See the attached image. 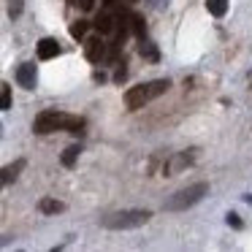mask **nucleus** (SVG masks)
Instances as JSON below:
<instances>
[{
	"mask_svg": "<svg viewBox=\"0 0 252 252\" xmlns=\"http://www.w3.org/2000/svg\"><path fill=\"white\" fill-rule=\"evenodd\" d=\"M84 125L87 122L82 117H73V114H63L57 109L49 111H41L33 122V130L38 136H46V133H57V130H68V133H84Z\"/></svg>",
	"mask_w": 252,
	"mask_h": 252,
	"instance_id": "f257e3e1",
	"label": "nucleus"
},
{
	"mask_svg": "<svg viewBox=\"0 0 252 252\" xmlns=\"http://www.w3.org/2000/svg\"><path fill=\"white\" fill-rule=\"evenodd\" d=\"M168 87H171L168 79H158V82L130 87V90L125 93V106H127L130 111H138V109H144L149 100H155V98H160V95H165V90H168Z\"/></svg>",
	"mask_w": 252,
	"mask_h": 252,
	"instance_id": "f03ea898",
	"label": "nucleus"
},
{
	"mask_svg": "<svg viewBox=\"0 0 252 252\" xmlns=\"http://www.w3.org/2000/svg\"><path fill=\"white\" fill-rule=\"evenodd\" d=\"M152 212L149 209H130V212H114L109 217H103V228L109 230H130V228H141V225L149 222Z\"/></svg>",
	"mask_w": 252,
	"mask_h": 252,
	"instance_id": "7ed1b4c3",
	"label": "nucleus"
},
{
	"mask_svg": "<svg viewBox=\"0 0 252 252\" xmlns=\"http://www.w3.org/2000/svg\"><path fill=\"white\" fill-rule=\"evenodd\" d=\"M206 195H209V185L206 182H198V185H190V187H185V190L174 192V195L163 203V209H168V212H185V209L195 206L198 201H203Z\"/></svg>",
	"mask_w": 252,
	"mask_h": 252,
	"instance_id": "20e7f679",
	"label": "nucleus"
},
{
	"mask_svg": "<svg viewBox=\"0 0 252 252\" xmlns=\"http://www.w3.org/2000/svg\"><path fill=\"white\" fill-rule=\"evenodd\" d=\"M17 82H19V87H25V90H35L38 76H35V65H33V63H22V65L17 68Z\"/></svg>",
	"mask_w": 252,
	"mask_h": 252,
	"instance_id": "39448f33",
	"label": "nucleus"
},
{
	"mask_svg": "<svg viewBox=\"0 0 252 252\" xmlns=\"http://www.w3.org/2000/svg\"><path fill=\"white\" fill-rule=\"evenodd\" d=\"M192 160H195V149H187V152H182V155H176L174 160H171L168 165H165V176H174L176 171H182V168H187V165L192 163Z\"/></svg>",
	"mask_w": 252,
	"mask_h": 252,
	"instance_id": "423d86ee",
	"label": "nucleus"
},
{
	"mask_svg": "<svg viewBox=\"0 0 252 252\" xmlns=\"http://www.w3.org/2000/svg\"><path fill=\"white\" fill-rule=\"evenodd\" d=\"M84 55H87V60L98 63L100 57L106 55V44H103V38H100V35H93V38L84 41Z\"/></svg>",
	"mask_w": 252,
	"mask_h": 252,
	"instance_id": "0eeeda50",
	"label": "nucleus"
},
{
	"mask_svg": "<svg viewBox=\"0 0 252 252\" xmlns=\"http://www.w3.org/2000/svg\"><path fill=\"white\" fill-rule=\"evenodd\" d=\"M60 44H57L55 38H41L38 41V57L41 60H52V57H57L60 55Z\"/></svg>",
	"mask_w": 252,
	"mask_h": 252,
	"instance_id": "6e6552de",
	"label": "nucleus"
},
{
	"mask_svg": "<svg viewBox=\"0 0 252 252\" xmlns=\"http://www.w3.org/2000/svg\"><path fill=\"white\" fill-rule=\"evenodd\" d=\"M25 165H28V160H25V158H19L14 165H6V168H3V176H0V179H3V185H11V182L19 176V171H22Z\"/></svg>",
	"mask_w": 252,
	"mask_h": 252,
	"instance_id": "1a4fd4ad",
	"label": "nucleus"
},
{
	"mask_svg": "<svg viewBox=\"0 0 252 252\" xmlns=\"http://www.w3.org/2000/svg\"><path fill=\"white\" fill-rule=\"evenodd\" d=\"M138 55H141L144 60H149V63H158V60H160L158 46H155L152 41H144V38H141V46H138Z\"/></svg>",
	"mask_w": 252,
	"mask_h": 252,
	"instance_id": "9d476101",
	"label": "nucleus"
},
{
	"mask_svg": "<svg viewBox=\"0 0 252 252\" xmlns=\"http://www.w3.org/2000/svg\"><path fill=\"white\" fill-rule=\"evenodd\" d=\"M38 209H41L44 214H60V212H65V203L55 201V198H41Z\"/></svg>",
	"mask_w": 252,
	"mask_h": 252,
	"instance_id": "9b49d317",
	"label": "nucleus"
},
{
	"mask_svg": "<svg viewBox=\"0 0 252 252\" xmlns=\"http://www.w3.org/2000/svg\"><path fill=\"white\" fill-rule=\"evenodd\" d=\"M206 11L212 17H225L228 14V0H206Z\"/></svg>",
	"mask_w": 252,
	"mask_h": 252,
	"instance_id": "f8f14e48",
	"label": "nucleus"
},
{
	"mask_svg": "<svg viewBox=\"0 0 252 252\" xmlns=\"http://www.w3.org/2000/svg\"><path fill=\"white\" fill-rule=\"evenodd\" d=\"M79 152H82V147H79V144L68 147L65 152H63V165H65V168H73V165H76V160H79Z\"/></svg>",
	"mask_w": 252,
	"mask_h": 252,
	"instance_id": "ddd939ff",
	"label": "nucleus"
},
{
	"mask_svg": "<svg viewBox=\"0 0 252 252\" xmlns=\"http://www.w3.org/2000/svg\"><path fill=\"white\" fill-rule=\"evenodd\" d=\"M93 25H95V30H98V33H111V30H114V19H111L109 14H100Z\"/></svg>",
	"mask_w": 252,
	"mask_h": 252,
	"instance_id": "4468645a",
	"label": "nucleus"
},
{
	"mask_svg": "<svg viewBox=\"0 0 252 252\" xmlns=\"http://www.w3.org/2000/svg\"><path fill=\"white\" fill-rule=\"evenodd\" d=\"M87 28H90V22H84V19H79V22H73V25H71V35H73V38H84V33H87Z\"/></svg>",
	"mask_w": 252,
	"mask_h": 252,
	"instance_id": "2eb2a0df",
	"label": "nucleus"
},
{
	"mask_svg": "<svg viewBox=\"0 0 252 252\" xmlns=\"http://www.w3.org/2000/svg\"><path fill=\"white\" fill-rule=\"evenodd\" d=\"M130 28H133V33H136L138 38H144V33H147V25H144L141 17H130Z\"/></svg>",
	"mask_w": 252,
	"mask_h": 252,
	"instance_id": "dca6fc26",
	"label": "nucleus"
},
{
	"mask_svg": "<svg viewBox=\"0 0 252 252\" xmlns=\"http://www.w3.org/2000/svg\"><path fill=\"white\" fill-rule=\"evenodd\" d=\"M11 109V87L8 84H3V111Z\"/></svg>",
	"mask_w": 252,
	"mask_h": 252,
	"instance_id": "f3484780",
	"label": "nucleus"
},
{
	"mask_svg": "<svg viewBox=\"0 0 252 252\" xmlns=\"http://www.w3.org/2000/svg\"><path fill=\"white\" fill-rule=\"evenodd\" d=\"M225 222H228L230 228H241V220H239V214H236V212H228V214H225Z\"/></svg>",
	"mask_w": 252,
	"mask_h": 252,
	"instance_id": "a211bd4d",
	"label": "nucleus"
},
{
	"mask_svg": "<svg viewBox=\"0 0 252 252\" xmlns=\"http://www.w3.org/2000/svg\"><path fill=\"white\" fill-rule=\"evenodd\" d=\"M125 79H127V68H125V63H122V65L114 71V82H117V84H122Z\"/></svg>",
	"mask_w": 252,
	"mask_h": 252,
	"instance_id": "6ab92c4d",
	"label": "nucleus"
},
{
	"mask_svg": "<svg viewBox=\"0 0 252 252\" xmlns=\"http://www.w3.org/2000/svg\"><path fill=\"white\" fill-rule=\"evenodd\" d=\"M73 6H82L84 11H90V8H93V0H71Z\"/></svg>",
	"mask_w": 252,
	"mask_h": 252,
	"instance_id": "aec40b11",
	"label": "nucleus"
},
{
	"mask_svg": "<svg viewBox=\"0 0 252 252\" xmlns=\"http://www.w3.org/2000/svg\"><path fill=\"white\" fill-rule=\"evenodd\" d=\"M168 3H171V0H155V8H165Z\"/></svg>",
	"mask_w": 252,
	"mask_h": 252,
	"instance_id": "412c9836",
	"label": "nucleus"
},
{
	"mask_svg": "<svg viewBox=\"0 0 252 252\" xmlns=\"http://www.w3.org/2000/svg\"><path fill=\"white\" fill-rule=\"evenodd\" d=\"M95 82H106V73L103 71H95Z\"/></svg>",
	"mask_w": 252,
	"mask_h": 252,
	"instance_id": "4be33fe9",
	"label": "nucleus"
},
{
	"mask_svg": "<svg viewBox=\"0 0 252 252\" xmlns=\"http://www.w3.org/2000/svg\"><path fill=\"white\" fill-rule=\"evenodd\" d=\"M103 3H106V6H111V3H114V0H103Z\"/></svg>",
	"mask_w": 252,
	"mask_h": 252,
	"instance_id": "5701e85b",
	"label": "nucleus"
},
{
	"mask_svg": "<svg viewBox=\"0 0 252 252\" xmlns=\"http://www.w3.org/2000/svg\"><path fill=\"white\" fill-rule=\"evenodd\" d=\"M130 3H136V0H130Z\"/></svg>",
	"mask_w": 252,
	"mask_h": 252,
	"instance_id": "b1692460",
	"label": "nucleus"
}]
</instances>
